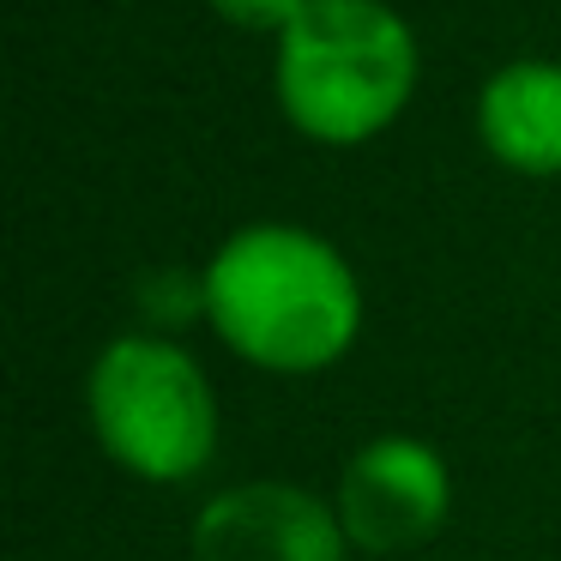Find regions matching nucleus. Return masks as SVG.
Listing matches in <instances>:
<instances>
[{"instance_id":"obj_1","label":"nucleus","mask_w":561,"mask_h":561,"mask_svg":"<svg viewBox=\"0 0 561 561\" xmlns=\"http://www.w3.org/2000/svg\"><path fill=\"white\" fill-rule=\"evenodd\" d=\"M199 290L218 339L272 375H314L339 363L363 327V290L344 254L290 224L230 236Z\"/></svg>"},{"instance_id":"obj_2","label":"nucleus","mask_w":561,"mask_h":561,"mask_svg":"<svg viewBox=\"0 0 561 561\" xmlns=\"http://www.w3.org/2000/svg\"><path fill=\"white\" fill-rule=\"evenodd\" d=\"M416 43L387 0H308L278 31V103L320 146H363L404 110Z\"/></svg>"},{"instance_id":"obj_5","label":"nucleus","mask_w":561,"mask_h":561,"mask_svg":"<svg viewBox=\"0 0 561 561\" xmlns=\"http://www.w3.org/2000/svg\"><path fill=\"white\" fill-rule=\"evenodd\" d=\"M339 507L296 483L224 489L194 519V561H344Z\"/></svg>"},{"instance_id":"obj_7","label":"nucleus","mask_w":561,"mask_h":561,"mask_svg":"<svg viewBox=\"0 0 561 561\" xmlns=\"http://www.w3.org/2000/svg\"><path fill=\"white\" fill-rule=\"evenodd\" d=\"M230 25H248V31H284L308 0H211Z\"/></svg>"},{"instance_id":"obj_3","label":"nucleus","mask_w":561,"mask_h":561,"mask_svg":"<svg viewBox=\"0 0 561 561\" xmlns=\"http://www.w3.org/2000/svg\"><path fill=\"white\" fill-rule=\"evenodd\" d=\"M91 428L134 477L182 483L218 447V404L182 344L134 332L91 368Z\"/></svg>"},{"instance_id":"obj_6","label":"nucleus","mask_w":561,"mask_h":561,"mask_svg":"<svg viewBox=\"0 0 561 561\" xmlns=\"http://www.w3.org/2000/svg\"><path fill=\"white\" fill-rule=\"evenodd\" d=\"M477 134L507 170L561 175V67L556 61H513L483 85Z\"/></svg>"},{"instance_id":"obj_4","label":"nucleus","mask_w":561,"mask_h":561,"mask_svg":"<svg viewBox=\"0 0 561 561\" xmlns=\"http://www.w3.org/2000/svg\"><path fill=\"white\" fill-rule=\"evenodd\" d=\"M447 465L416 435H380L356 447L339 477V525L363 556H399L447 525Z\"/></svg>"}]
</instances>
